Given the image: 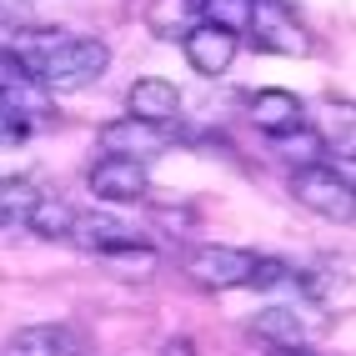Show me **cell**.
I'll return each mask as SVG.
<instances>
[{
  "instance_id": "cell-22",
  "label": "cell",
  "mask_w": 356,
  "mask_h": 356,
  "mask_svg": "<svg viewBox=\"0 0 356 356\" xmlns=\"http://www.w3.org/2000/svg\"><path fill=\"white\" fill-rule=\"evenodd\" d=\"M161 356H196V341L191 337H171V341L161 346Z\"/></svg>"
},
{
  "instance_id": "cell-17",
  "label": "cell",
  "mask_w": 356,
  "mask_h": 356,
  "mask_svg": "<svg viewBox=\"0 0 356 356\" xmlns=\"http://www.w3.org/2000/svg\"><path fill=\"white\" fill-rule=\"evenodd\" d=\"M201 20H206V26H221V31H231V35H246L251 0H201Z\"/></svg>"
},
{
  "instance_id": "cell-5",
  "label": "cell",
  "mask_w": 356,
  "mask_h": 356,
  "mask_svg": "<svg viewBox=\"0 0 356 356\" xmlns=\"http://www.w3.org/2000/svg\"><path fill=\"white\" fill-rule=\"evenodd\" d=\"M86 186L111 206H140L151 196V176L140 161H121V156H101L96 165L86 171Z\"/></svg>"
},
{
  "instance_id": "cell-14",
  "label": "cell",
  "mask_w": 356,
  "mask_h": 356,
  "mask_svg": "<svg viewBox=\"0 0 356 356\" xmlns=\"http://www.w3.org/2000/svg\"><path fill=\"white\" fill-rule=\"evenodd\" d=\"M70 221H76V206L60 201V196H40V201L31 206V216H26V226H31L35 236H45V241H65V236H70Z\"/></svg>"
},
{
  "instance_id": "cell-19",
  "label": "cell",
  "mask_w": 356,
  "mask_h": 356,
  "mask_svg": "<svg viewBox=\"0 0 356 356\" xmlns=\"http://www.w3.org/2000/svg\"><path fill=\"white\" fill-rule=\"evenodd\" d=\"M286 281H296V271L286 266V261H271V256H256V271L246 286H261V291H271V286H286Z\"/></svg>"
},
{
  "instance_id": "cell-20",
  "label": "cell",
  "mask_w": 356,
  "mask_h": 356,
  "mask_svg": "<svg viewBox=\"0 0 356 356\" xmlns=\"http://www.w3.org/2000/svg\"><path fill=\"white\" fill-rule=\"evenodd\" d=\"M31 76H26V65L15 60V51L10 45H0V96H10V90H20Z\"/></svg>"
},
{
  "instance_id": "cell-16",
  "label": "cell",
  "mask_w": 356,
  "mask_h": 356,
  "mask_svg": "<svg viewBox=\"0 0 356 356\" xmlns=\"http://www.w3.org/2000/svg\"><path fill=\"white\" fill-rule=\"evenodd\" d=\"M101 261H106L115 276H126V281H140V276H151V271H156V251H151L146 241H131V246L101 251Z\"/></svg>"
},
{
  "instance_id": "cell-21",
  "label": "cell",
  "mask_w": 356,
  "mask_h": 356,
  "mask_svg": "<svg viewBox=\"0 0 356 356\" xmlns=\"http://www.w3.org/2000/svg\"><path fill=\"white\" fill-rule=\"evenodd\" d=\"M20 136H26V121H20V115L0 101V146H10V140H20Z\"/></svg>"
},
{
  "instance_id": "cell-15",
  "label": "cell",
  "mask_w": 356,
  "mask_h": 356,
  "mask_svg": "<svg viewBox=\"0 0 356 356\" xmlns=\"http://www.w3.org/2000/svg\"><path fill=\"white\" fill-rule=\"evenodd\" d=\"M35 201H40L35 181H26V176H0V226L26 221Z\"/></svg>"
},
{
  "instance_id": "cell-7",
  "label": "cell",
  "mask_w": 356,
  "mask_h": 356,
  "mask_svg": "<svg viewBox=\"0 0 356 356\" xmlns=\"http://www.w3.org/2000/svg\"><path fill=\"white\" fill-rule=\"evenodd\" d=\"M181 51H186V60H191V70L196 76H226L231 70V60H236V51H241V35H231V31H221V26H201L196 31H186V40H181Z\"/></svg>"
},
{
  "instance_id": "cell-23",
  "label": "cell",
  "mask_w": 356,
  "mask_h": 356,
  "mask_svg": "<svg viewBox=\"0 0 356 356\" xmlns=\"http://www.w3.org/2000/svg\"><path fill=\"white\" fill-rule=\"evenodd\" d=\"M20 6H26V0H0V15H15Z\"/></svg>"
},
{
  "instance_id": "cell-12",
  "label": "cell",
  "mask_w": 356,
  "mask_h": 356,
  "mask_svg": "<svg viewBox=\"0 0 356 356\" xmlns=\"http://www.w3.org/2000/svg\"><path fill=\"white\" fill-rule=\"evenodd\" d=\"M251 331L261 341H266L271 351H291V346H306V321L296 306H266V312H256Z\"/></svg>"
},
{
  "instance_id": "cell-13",
  "label": "cell",
  "mask_w": 356,
  "mask_h": 356,
  "mask_svg": "<svg viewBox=\"0 0 356 356\" xmlns=\"http://www.w3.org/2000/svg\"><path fill=\"white\" fill-rule=\"evenodd\" d=\"M201 26V0H151L146 6V31L161 40H186V31Z\"/></svg>"
},
{
  "instance_id": "cell-11",
  "label": "cell",
  "mask_w": 356,
  "mask_h": 356,
  "mask_svg": "<svg viewBox=\"0 0 356 356\" xmlns=\"http://www.w3.org/2000/svg\"><path fill=\"white\" fill-rule=\"evenodd\" d=\"M126 111L136 121H151V126H171L181 115V90L161 76H140L131 90H126Z\"/></svg>"
},
{
  "instance_id": "cell-24",
  "label": "cell",
  "mask_w": 356,
  "mask_h": 356,
  "mask_svg": "<svg viewBox=\"0 0 356 356\" xmlns=\"http://www.w3.org/2000/svg\"><path fill=\"white\" fill-rule=\"evenodd\" d=\"M271 356H316V351H306V346H291V351H271Z\"/></svg>"
},
{
  "instance_id": "cell-6",
  "label": "cell",
  "mask_w": 356,
  "mask_h": 356,
  "mask_svg": "<svg viewBox=\"0 0 356 356\" xmlns=\"http://www.w3.org/2000/svg\"><path fill=\"white\" fill-rule=\"evenodd\" d=\"M101 156H121V161H140L146 165L151 156H161L171 146V126H151V121H136V115H121V121L101 126Z\"/></svg>"
},
{
  "instance_id": "cell-9",
  "label": "cell",
  "mask_w": 356,
  "mask_h": 356,
  "mask_svg": "<svg viewBox=\"0 0 356 356\" xmlns=\"http://www.w3.org/2000/svg\"><path fill=\"white\" fill-rule=\"evenodd\" d=\"M65 241H76L81 251H115V246H131V241H140V231L131 226V221H115V216H106V211H76V221H70V236Z\"/></svg>"
},
{
  "instance_id": "cell-4",
  "label": "cell",
  "mask_w": 356,
  "mask_h": 356,
  "mask_svg": "<svg viewBox=\"0 0 356 356\" xmlns=\"http://www.w3.org/2000/svg\"><path fill=\"white\" fill-rule=\"evenodd\" d=\"M251 271H256V251H241V246H191L186 251V276H191L201 291L246 286Z\"/></svg>"
},
{
  "instance_id": "cell-2",
  "label": "cell",
  "mask_w": 356,
  "mask_h": 356,
  "mask_svg": "<svg viewBox=\"0 0 356 356\" xmlns=\"http://www.w3.org/2000/svg\"><path fill=\"white\" fill-rule=\"evenodd\" d=\"M291 196L312 211V216H321V221H341V226H351V216H356V191H351V176L346 171H337V165H296L291 171Z\"/></svg>"
},
{
  "instance_id": "cell-8",
  "label": "cell",
  "mask_w": 356,
  "mask_h": 356,
  "mask_svg": "<svg viewBox=\"0 0 356 356\" xmlns=\"http://www.w3.org/2000/svg\"><path fill=\"white\" fill-rule=\"evenodd\" d=\"M6 356H86V341L65 321H40V326H20L6 341Z\"/></svg>"
},
{
  "instance_id": "cell-3",
  "label": "cell",
  "mask_w": 356,
  "mask_h": 356,
  "mask_svg": "<svg viewBox=\"0 0 356 356\" xmlns=\"http://www.w3.org/2000/svg\"><path fill=\"white\" fill-rule=\"evenodd\" d=\"M246 35L256 51H271V56H312V35L286 0H251Z\"/></svg>"
},
{
  "instance_id": "cell-1",
  "label": "cell",
  "mask_w": 356,
  "mask_h": 356,
  "mask_svg": "<svg viewBox=\"0 0 356 356\" xmlns=\"http://www.w3.org/2000/svg\"><path fill=\"white\" fill-rule=\"evenodd\" d=\"M15 60L45 96H76L96 86L111 65V45L101 35H65V31H26L15 45Z\"/></svg>"
},
{
  "instance_id": "cell-18",
  "label": "cell",
  "mask_w": 356,
  "mask_h": 356,
  "mask_svg": "<svg viewBox=\"0 0 356 356\" xmlns=\"http://www.w3.org/2000/svg\"><path fill=\"white\" fill-rule=\"evenodd\" d=\"M321 151H326L321 136H312L306 126H296V131H286V136H276V156H286L291 165H316Z\"/></svg>"
},
{
  "instance_id": "cell-10",
  "label": "cell",
  "mask_w": 356,
  "mask_h": 356,
  "mask_svg": "<svg viewBox=\"0 0 356 356\" xmlns=\"http://www.w3.org/2000/svg\"><path fill=\"white\" fill-rule=\"evenodd\" d=\"M251 126L276 140V136L306 126V106H301V96H291V90L266 86V90H256V96H251Z\"/></svg>"
}]
</instances>
